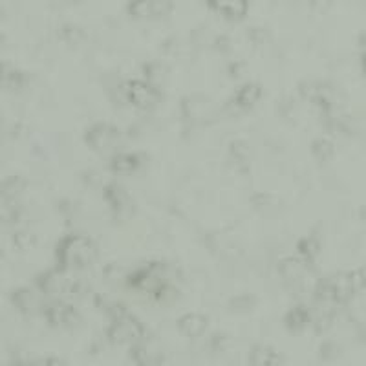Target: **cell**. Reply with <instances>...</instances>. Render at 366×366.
<instances>
[{"label": "cell", "instance_id": "3957f363", "mask_svg": "<svg viewBox=\"0 0 366 366\" xmlns=\"http://www.w3.org/2000/svg\"><path fill=\"white\" fill-rule=\"evenodd\" d=\"M74 271L62 270L57 266L55 270H50L46 273H40L35 280V286L39 293L50 296V299H70L81 293L83 284L75 279Z\"/></svg>", "mask_w": 366, "mask_h": 366}, {"label": "cell", "instance_id": "ba28073f", "mask_svg": "<svg viewBox=\"0 0 366 366\" xmlns=\"http://www.w3.org/2000/svg\"><path fill=\"white\" fill-rule=\"evenodd\" d=\"M170 0H131L127 11L132 18H156L170 13Z\"/></svg>", "mask_w": 366, "mask_h": 366}, {"label": "cell", "instance_id": "9c48e42d", "mask_svg": "<svg viewBox=\"0 0 366 366\" xmlns=\"http://www.w3.org/2000/svg\"><path fill=\"white\" fill-rule=\"evenodd\" d=\"M213 11L227 21H242L248 15L251 0H205Z\"/></svg>", "mask_w": 366, "mask_h": 366}, {"label": "cell", "instance_id": "7c38bea8", "mask_svg": "<svg viewBox=\"0 0 366 366\" xmlns=\"http://www.w3.org/2000/svg\"><path fill=\"white\" fill-rule=\"evenodd\" d=\"M11 302H13V306L22 315L43 314V301H40V296L30 288L13 289V293H11Z\"/></svg>", "mask_w": 366, "mask_h": 366}, {"label": "cell", "instance_id": "8fae6325", "mask_svg": "<svg viewBox=\"0 0 366 366\" xmlns=\"http://www.w3.org/2000/svg\"><path fill=\"white\" fill-rule=\"evenodd\" d=\"M143 165V156L138 152H113L109 162V169L116 176L134 174Z\"/></svg>", "mask_w": 366, "mask_h": 366}, {"label": "cell", "instance_id": "2e32d148", "mask_svg": "<svg viewBox=\"0 0 366 366\" xmlns=\"http://www.w3.org/2000/svg\"><path fill=\"white\" fill-rule=\"evenodd\" d=\"M284 324L289 331H302L304 328L314 324V308L306 304H299L286 314Z\"/></svg>", "mask_w": 366, "mask_h": 366}, {"label": "cell", "instance_id": "ffe728a7", "mask_svg": "<svg viewBox=\"0 0 366 366\" xmlns=\"http://www.w3.org/2000/svg\"><path fill=\"white\" fill-rule=\"evenodd\" d=\"M336 154V147L326 138H318L311 143V156L317 160V162H328L331 156Z\"/></svg>", "mask_w": 366, "mask_h": 366}, {"label": "cell", "instance_id": "8992f818", "mask_svg": "<svg viewBox=\"0 0 366 366\" xmlns=\"http://www.w3.org/2000/svg\"><path fill=\"white\" fill-rule=\"evenodd\" d=\"M84 141L97 154L116 152L118 145L121 143V131L110 123H96L87 131Z\"/></svg>", "mask_w": 366, "mask_h": 366}, {"label": "cell", "instance_id": "30bf717a", "mask_svg": "<svg viewBox=\"0 0 366 366\" xmlns=\"http://www.w3.org/2000/svg\"><path fill=\"white\" fill-rule=\"evenodd\" d=\"M314 266L311 262L304 260L301 255L296 257H288L280 262L279 271L282 274V279L289 284H301L304 280V277L308 274L310 267Z\"/></svg>", "mask_w": 366, "mask_h": 366}, {"label": "cell", "instance_id": "7402d4cb", "mask_svg": "<svg viewBox=\"0 0 366 366\" xmlns=\"http://www.w3.org/2000/svg\"><path fill=\"white\" fill-rule=\"evenodd\" d=\"M61 39L68 44H77L84 39V33L81 28L66 24V26L61 28Z\"/></svg>", "mask_w": 366, "mask_h": 366}, {"label": "cell", "instance_id": "7a4b0ae2", "mask_svg": "<svg viewBox=\"0 0 366 366\" xmlns=\"http://www.w3.org/2000/svg\"><path fill=\"white\" fill-rule=\"evenodd\" d=\"M97 258L96 242L87 235H66L57 242V266L68 271H81Z\"/></svg>", "mask_w": 366, "mask_h": 366}, {"label": "cell", "instance_id": "9a60e30c", "mask_svg": "<svg viewBox=\"0 0 366 366\" xmlns=\"http://www.w3.org/2000/svg\"><path fill=\"white\" fill-rule=\"evenodd\" d=\"M209 328V318L201 314H185L178 318V330L189 339H198Z\"/></svg>", "mask_w": 366, "mask_h": 366}, {"label": "cell", "instance_id": "d6986e66", "mask_svg": "<svg viewBox=\"0 0 366 366\" xmlns=\"http://www.w3.org/2000/svg\"><path fill=\"white\" fill-rule=\"evenodd\" d=\"M249 361L253 362V365H277V362L282 361V357H280L277 350L260 345L251 350Z\"/></svg>", "mask_w": 366, "mask_h": 366}, {"label": "cell", "instance_id": "5bb4252c", "mask_svg": "<svg viewBox=\"0 0 366 366\" xmlns=\"http://www.w3.org/2000/svg\"><path fill=\"white\" fill-rule=\"evenodd\" d=\"M260 97H262L260 84L248 83V84H244V87H240L238 90L235 92V96L229 99V105H227V109H233V112H235V110L253 109Z\"/></svg>", "mask_w": 366, "mask_h": 366}, {"label": "cell", "instance_id": "6da1fadb", "mask_svg": "<svg viewBox=\"0 0 366 366\" xmlns=\"http://www.w3.org/2000/svg\"><path fill=\"white\" fill-rule=\"evenodd\" d=\"M127 288L140 295L148 296L152 301L163 302L170 296H174V286H172V270L167 262L154 260L145 266L138 267L127 274Z\"/></svg>", "mask_w": 366, "mask_h": 366}, {"label": "cell", "instance_id": "44dd1931", "mask_svg": "<svg viewBox=\"0 0 366 366\" xmlns=\"http://www.w3.org/2000/svg\"><path fill=\"white\" fill-rule=\"evenodd\" d=\"M22 187H24V182L21 178H17V176L8 178L4 182V187H2V200H17Z\"/></svg>", "mask_w": 366, "mask_h": 366}, {"label": "cell", "instance_id": "5b68a950", "mask_svg": "<svg viewBox=\"0 0 366 366\" xmlns=\"http://www.w3.org/2000/svg\"><path fill=\"white\" fill-rule=\"evenodd\" d=\"M121 96L134 109L152 110L162 101V90L147 79H134L121 84Z\"/></svg>", "mask_w": 366, "mask_h": 366}, {"label": "cell", "instance_id": "4fadbf2b", "mask_svg": "<svg viewBox=\"0 0 366 366\" xmlns=\"http://www.w3.org/2000/svg\"><path fill=\"white\" fill-rule=\"evenodd\" d=\"M103 196H105V201L109 204L110 209H112L113 216H123V214L131 211V196L125 191V187H121L118 183H109L105 191H103Z\"/></svg>", "mask_w": 366, "mask_h": 366}, {"label": "cell", "instance_id": "e0dca14e", "mask_svg": "<svg viewBox=\"0 0 366 366\" xmlns=\"http://www.w3.org/2000/svg\"><path fill=\"white\" fill-rule=\"evenodd\" d=\"M321 240L317 238L315 235H310V236H304V238L299 240V244H296V255H301L304 260L311 262L314 264L315 258L318 257V253H321Z\"/></svg>", "mask_w": 366, "mask_h": 366}, {"label": "cell", "instance_id": "603a6c76", "mask_svg": "<svg viewBox=\"0 0 366 366\" xmlns=\"http://www.w3.org/2000/svg\"><path fill=\"white\" fill-rule=\"evenodd\" d=\"M143 75L147 81L157 84V79L162 77V66L157 65V62H148V65L143 68Z\"/></svg>", "mask_w": 366, "mask_h": 366}, {"label": "cell", "instance_id": "52a82bcc", "mask_svg": "<svg viewBox=\"0 0 366 366\" xmlns=\"http://www.w3.org/2000/svg\"><path fill=\"white\" fill-rule=\"evenodd\" d=\"M40 315L46 318V323H48L50 326L57 328L72 326L74 323H77L79 318L75 306L70 304L66 299H52L50 302H46Z\"/></svg>", "mask_w": 366, "mask_h": 366}, {"label": "cell", "instance_id": "d4e9b609", "mask_svg": "<svg viewBox=\"0 0 366 366\" xmlns=\"http://www.w3.org/2000/svg\"><path fill=\"white\" fill-rule=\"evenodd\" d=\"M362 72H365V75H366V50H365V53H362Z\"/></svg>", "mask_w": 366, "mask_h": 366}, {"label": "cell", "instance_id": "ac0fdd59", "mask_svg": "<svg viewBox=\"0 0 366 366\" xmlns=\"http://www.w3.org/2000/svg\"><path fill=\"white\" fill-rule=\"evenodd\" d=\"M28 75L24 72L17 70V68H11V66H4V74H2V84H4L6 90L9 92H18L26 87Z\"/></svg>", "mask_w": 366, "mask_h": 366}, {"label": "cell", "instance_id": "277c9868", "mask_svg": "<svg viewBox=\"0 0 366 366\" xmlns=\"http://www.w3.org/2000/svg\"><path fill=\"white\" fill-rule=\"evenodd\" d=\"M145 333H147V330H145L140 318L134 317L128 311H123V314L110 318L106 339L113 346H134L143 343Z\"/></svg>", "mask_w": 366, "mask_h": 366}, {"label": "cell", "instance_id": "cb8c5ba5", "mask_svg": "<svg viewBox=\"0 0 366 366\" xmlns=\"http://www.w3.org/2000/svg\"><path fill=\"white\" fill-rule=\"evenodd\" d=\"M11 240H13V245L18 249H26L28 245L31 244V233H26V231H15L13 236H11Z\"/></svg>", "mask_w": 366, "mask_h": 366}]
</instances>
